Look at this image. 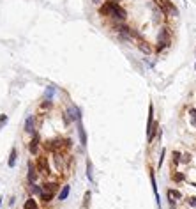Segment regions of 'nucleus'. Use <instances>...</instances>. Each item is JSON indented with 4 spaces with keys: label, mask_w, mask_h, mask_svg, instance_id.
<instances>
[{
    "label": "nucleus",
    "mask_w": 196,
    "mask_h": 209,
    "mask_svg": "<svg viewBox=\"0 0 196 209\" xmlns=\"http://www.w3.org/2000/svg\"><path fill=\"white\" fill-rule=\"evenodd\" d=\"M90 197H92V193L90 191H87L83 197V207H88V204H90Z\"/></svg>",
    "instance_id": "nucleus-22"
},
{
    "label": "nucleus",
    "mask_w": 196,
    "mask_h": 209,
    "mask_svg": "<svg viewBox=\"0 0 196 209\" xmlns=\"http://www.w3.org/2000/svg\"><path fill=\"white\" fill-rule=\"evenodd\" d=\"M48 108H51V99H44L41 103V110H48Z\"/></svg>",
    "instance_id": "nucleus-24"
},
{
    "label": "nucleus",
    "mask_w": 196,
    "mask_h": 209,
    "mask_svg": "<svg viewBox=\"0 0 196 209\" xmlns=\"http://www.w3.org/2000/svg\"><path fill=\"white\" fill-rule=\"evenodd\" d=\"M194 186H196V183H194Z\"/></svg>",
    "instance_id": "nucleus-33"
},
{
    "label": "nucleus",
    "mask_w": 196,
    "mask_h": 209,
    "mask_svg": "<svg viewBox=\"0 0 196 209\" xmlns=\"http://www.w3.org/2000/svg\"><path fill=\"white\" fill-rule=\"evenodd\" d=\"M39 145H41V138H39V135L34 133L32 135V140H30V144H28V151H30V154H39Z\"/></svg>",
    "instance_id": "nucleus-3"
},
{
    "label": "nucleus",
    "mask_w": 196,
    "mask_h": 209,
    "mask_svg": "<svg viewBox=\"0 0 196 209\" xmlns=\"http://www.w3.org/2000/svg\"><path fill=\"white\" fill-rule=\"evenodd\" d=\"M184 179H186V177H184V174H180V172H177V174L173 175V181H177V183H182Z\"/></svg>",
    "instance_id": "nucleus-25"
},
{
    "label": "nucleus",
    "mask_w": 196,
    "mask_h": 209,
    "mask_svg": "<svg viewBox=\"0 0 196 209\" xmlns=\"http://www.w3.org/2000/svg\"><path fill=\"white\" fill-rule=\"evenodd\" d=\"M170 45V32H168L166 29L161 32V35H159V43H157V51L164 50L166 46Z\"/></svg>",
    "instance_id": "nucleus-4"
},
{
    "label": "nucleus",
    "mask_w": 196,
    "mask_h": 209,
    "mask_svg": "<svg viewBox=\"0 0 196 209\" xmlns=\"http://www.w3.org/2000/svg\"><path fill=\"white\" fill-rule=\"evenodd\" d=\"M41 188H43V191H51V193H55L57 188H59V183H44Z\"/></svg>",
    "instance_id": "nucleus-14"
},
{
    "label": "nucleus",
    "mask_w": 196,
    "mask_h": 209,
    "mask_svg": "<svg viewBox=\"0 0 196 209\" xmlns=\"http://www.w3.org/2000/svg\"><path fill=\"white\" fill-rule=\"evenodd\" d=\"M23 209H39V206H37L35 199H27L23 204Z\"/></svg>",
    "instance_id": "nucleus-17"
},
{
    "label": "nucleus",
    "mask_w": 196,
    "mask_h": 209,
    "mask_svg": "<svg viewBox=\"0 0 196 209\" xmlns=\"http://www.w3.org/2000/svg\"><path fill=\"white\" fill-rule=\"evenodd\" d=\"M94 2H99V0H94Z\"/></svg>",
    "instance_id": "nucleus-32"
},
{
    "label": "nucleus",
    "mask_w": 196,
    "mask_h": 209,
    "mask_svg": "<svg viewBox=\"0 0 196 209\" xmlns=\"http://www.w3.org/2000/svg\"><path fill=\"white\" fill-rule=\"evenodd\" d=\"M164 154H166V149H162V153H161V158H159V167L162 165V158H164Z\"/></svg>",
    "instance_id": "nucleus-29"
},
{
    "label": "nucleus",
    "mask_w": 196,
    "mask_h": 209,
    "mask_svg": "<svg viewBox=\"0 0 196 209\" xmlns=\"http://www.w3.org/2000/svg\"><path fill=\"white\" fill-rule=\"evenodd\" d=\"M154 128H156V122H154V106L150 104V106H148V121H147V140H148V144H152V140H154Z\"/></svg>",
    "instance_id": "nucleus-1"
},
{
    "label": "nucleus",
    "mask_w": 196,
    "mask_h": 209,
    "mask_svg": "<svg viewBox=\"0 0 196 209\" xmlns=\"http://www.w3.org/2000/svg\"><path fill=\"white\" fill-rule=\"evenodd\" d=\"M189 204H191V206H196V197H191V199H189Z\"/></svg>",
    "instance_id": "nucleus-30"
},
{
    "label": "nucleus",
    "mask_w": 196,
    "mask_h": 209,
    "mask_svg": "<svg viewBox=\"0 0 196 209\" xmlns=\"http://www.w3.org/2000/svg\"><path fill=\"white\" fill-rule=\"evenodd\" d=\"M7 121H9V117H7L5 114H2V115H0V128H2V126H4L5 122H7Z\"/></svg>",
    "instance_id": "nucleus-27"
},
{
    "label": "nucleus",
    "mask_w": 196,
    "mask_h": 209,
    "mask_svg": "<svg viewBox=\"0 0 196 209\" xmlns=\"http://www.w3.org/2000/svg\"><path fill=\"white\" fill-rule=\"evenodd\" d=\"M182 195L180 191H177V190H168V200H170V206L175 207V199H180Z\"/></svg>",
    "instance_id": "nucleus-11"
},
{
    "label": "nucleus",
    "mask_w": 196,
    "mask_h": 209,
    "mask_svg": "<svg viewBox=\"0 0 196 209\" xmlns=\"http://www.w3.org/2000/svg\"><path fill=\"white\" fill-rule=\"evenodd\" d=\"M126 11L122 9V7H120V5H117V7H115V9H113V13H111V18H115V20H118V21H124L126 20Z\"/></svg>",
    "instance_id": "nucleus-9"
},
{
    "label": "nucleus",
    "mask_w": 196,
    "mask_h": 209,
    "mask_svg": "<svg viewBox=\"0 0 196 209\" xmlns=\"http://www.w3.org/2000/svg\"><path fill=\"white\" fill-rule=\"evenodd\" d=\"M138 46H140V50H142V51H145V53H150V51H152V50H150V48H148V45H147V43H145V45H143V41L142 39H140V41H138Z\"/></svg>",
    "instance_id": "nucleus-20"
},
{
    "label": "nucleus",
    "mask_w": 196,
    "mask_h": 209,
    "mask_svg": "<svg viewBox=\"0 0 196 209\" xmlns=\"http://www.w3.org/2000/svg\"><path fill=\"white\" fill-rule=\"evenodd\" d=\"M150 183H152V190H154V195H156V204L159 206V209H161V199H159V193H157L156 175H154V172H152V170H150Z\"/></svg>",
    "instance_id": "nucleus-10"
},
{
    "label": "nucleus",
    "mask_w": 196,
    "mask_h": 209,
    "mask_svg": "<svg viewBox=\"0 0 196 209\" xmlns=\"http://www.w3.org/2000/svg\"><path fill=\"white\" fill-rule=\"evenodd\" d=\"M39 197H41V200H43L44 204H48V202H51V200H53L55 193H51V191H41Z\"/></svg>",
    "instance_id": "nucleus-15"
},
{
    "label": "nucleus",
    "mask_w": 196,
    "mask_h": 209,
    "mask_svg": "<svg viewBox=\"0 0 196 209\" xmlns=\"http://www.w3.org/2000/svg\"><path fill=\"white\" fill-rule=\"evenodd\" d=\"M0 206H2V199H0Z\"/></svg>",
    "instance_id": "nucleus-31"
},
{
    "label": "nucleus",
    "mask_w": 196,
    "mask_h": 209,
    "mask_svg": "<svg viewBox=\"0 0 196 209\" xmlns=\"http://www.w3.org/2000/svg\"><path fill=\"white\" fill-rule=\"evenodd\" d=\"M16 159H18V151H16L14 147H13V149H11V154H9V161H7L9 169H13V167L16 165Z\"/></svg>",
    "instance_id": "nucleus-13"
},
{
    "label": "nucleus",
    "mask_w": 196,
    "mask_h": 209,
    "mask_svg": "<svg viewBox=\"0 0 196 209\" xmlns=\"http://www.w3.org/2000/svg\"><path fill=\"white\" fill-rule=\"evenodd\" d=\"M64 122H65V124H71V122H73V121L69 119V115H67V112H64Z\"/></svg>",
    "instance_id": "nucleus-28"
},
{
    "label": "nucleus",
    "mask_w": 196,
    "mask_h": 209,
    "mask_svg": "<svg viewBox=\"0 0 196 209\" xmlns=\"http://www.w3.org/2000/svg\"><path fill=\"white\" fill-rule=\"evenodd\" d=\"M37 174H39V170L35 169V165L30 161L28 163V174H27V181H28V184H34L35 181H37Z\"/></svg>",
    "instance_id": "nucleus-5"
},
{
    "label": "nucleus",
    "mask_w": 196,
    "mask_h": 209,
    "mask_svg": "<svg viewBox=\"0 0 196 209\" xmlns=\"http://www.w3.org/2000/svg\"><path fill=\"white\" fill-rule=\"evenodd\" d=\"M117 2L115 0H108V2H104L101 7H99V14L101 16H111V13H113V9L117 7Z\"/></svg>",
    "instance_id": "nucleus-2"
},
{
    "label": "nucleus",
    "mask_w": 196,
    "mask_h": 209,
    "mask_svg": "<svg viewBox=\"0 0 196 209\" xmlns=\"http://www.w3.org/2000/svg\"><path fill=\"white\" fill-rule=\"evenodd\" d=\"M189 115H191V124H193V128H196V110L191 108V110H189Z\"/></svg>",
    "instance_id": "nucleus-21"
},
{
    "label": "nucleus",
    "mask_w": 196,
    "mask_h": 209,
    "mask_svg": "<svg viewBox=\"0 0 196 209\" xmlns=\"http://www.w3.org/2000/svg\"><path fill=\"white\" fill-rule=\"evenodd\" d=\"M69 193H71V186H69V184H65L64 188L60 190V193H59V197H57V199H59V200H65L69 197Z\"/></svg>",
    "instance_id": "nucleus-16"
},
{
    "label": "nucleus",
    "mask_w": 196,
    "mask_h": 209,
    "mask_svg": "<svg viewBox=\"0 0 196 209\" xmlns=\"http://www.w3.org/2000/svg\"><path fill=\"white\" fill-rule=\"evenodd\" d=\"M87 177L90 179V183H94V167L90 159H87Z\"/></svg>",
    "instance_id": "nucleus-18"
},
{
    "label": "nucleus",
    "mask_w": 196,
    "mask_h": 209,
    "mask_svg": "<svg viewBox=\"0 0 196 209\" xmlns=\"http://www.w3.org/2000/svg\"><path fill=\"white\" fill-rule=\"evenodd\" d=\"M67 115L71 121H76V122H80L81 121V112H80L78 106H71V108L67 110Z\"/></svg>",
    "instance_id": "nucleus-8"
},
{
    "label": "nucleus",
    "mask_w": 196,
    "mask_h": 209,
    "mask_svg": "<svg viewBox=\"0 0 196 209\" xmlns=\"http://www.w3.org/2000/svg\"><path fill=\"white\" fill-rule=\"evenodd\" d=\"M25 131L27 133H35V117L34 115H28L27 119H25Z\"/></svg>",
    "instance_id": "nucleus-7"
},
{
    "label": "nucleus",
    "mask_w": 196,
    "mask_h": 209,
    "mask_svg": "<svg viewBox=\"0 0 196 209\" xmlns=\"http://www.w3.org/2000/svg\"><path fill=\"white\" fill-rule=\"evenodd\" d=\"M53 94H55V87L53 85H48V87H46V92H44V99H51Z\"/></svg>",
    "instance_id": "nucleus-19"
},
{
    "label": "nucleus",
    "mask_w": 196,
    "mask_h": 209,
    "mask_svg": "<svg viewBox=\"0 0 196 209\" xmlns=\"http://www.w3.org/2000/svg\"><path fill=\"white\" fill-rule=\"evenodd\" d=\"M78 135H80V142H81V145H87V133H85V128L83 124H81V121L78 122Z\"/></svg>",
    "instance_id": "nucleus-12"
},
{
    "label": "nucleus",
    "mask_w": 196,
    "mask_h": 209,
    "mask_svg": "<svg viewBox=\"0 0 196 209\" xmlns=\"http://www.w3.org/2000/svg\"><path fill=\"white\" fill-rule=\"evenodd\" d=\"M30 190H32V193H35V195H39L41 191H43V188H41V186H37V184H30Z\"/></svg>",
    "instance_id": "nucleus-23"
},
{
    "label": "nucleus",
    "mask_w": 196,
    "mask_h": 209,
    "mask_svg": "<svg viewBox=\"0 0 196 209\" xmlns=\"http://www.w3.org/2000/svg\"><path fill=\"white\" fill-rule=\"evenodd\" d=\"M35 169H37V170H41L43 174H46V175H48V174H49V165H48V159L44 158V156H41V158L37 159V165H35Z\"/></svg>",
    "instance_id": "nucleus-6"
},
{
    "label": "nucleus",
    "mask_w": 196,
    "mask_h": 209,
    "mask_svg": "<svg viewBox=\"0 0 196 209\" xmlns=\"http://www.w3.org/2000/svg\"><path fill=\"white\" fill-rule=\"evenodd\" d=\"M172 158H173V161H175V163H178V161H180V153H178V151H173Z\"/></svg>",
    "instance_id": "nucleus-26"
}]
</instances>
